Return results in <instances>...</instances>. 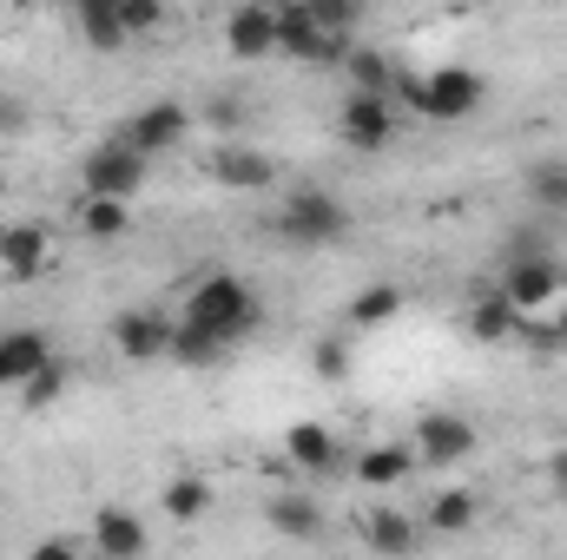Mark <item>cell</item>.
<instances>
[{
  "label": "cell",
  "mask_w": 567,
  "mask_h": 560,
  "mask_svg": "<svg viewBox=\"0 0 567 560\" xmlns=\"http://www.w3.org/2000/svg\"><path fill=\"white\" fill-rule=\"evenodd\" d=\"M310 370H317L323 383H343V376H350V350H343L337 336H323V343H317V356H310Z\"/></svg>",
  "instance_id": "30"
},
{
  "label": "cell",
  "mask_w": 567,
  "mask_h": 560,
  "mask_svg": "<svg viewBox=\"0 0 567 560\" xmlns=\"http://www.w3.org/2000/svg\"><path fill=\"white\" fill-rule=\"evenodd\" d=\"M310 13H317V27H330V33H350L357 20H363V0H303Z\"/></svg>",
  "instance_id": "29"
},
{
  "label": "cell",
  "mask_w": 567,
  "mask_h": 560,
  "mask_svg": "<svg viewBox=\"0 0 567 560\" xmlns=\"http://www.w3.org/2000/svg\"><path fill=\"white\" fill-rule=\"evenodd\" d=\"M93 548H100L106 560L145 554V521L133 515V508H100V515H93Z\"/></svg>",
  "instance_id": "15"
},
{
  "label": "cell",
  "mask_w": 567,
  "mask_h": 560,
  "mask_svg": "<svg viewBox=\"0 0 567 560\" xmlns=\"http://www.w3.org/2000/svg\"><path fill=\"white\" fill-rule=\"evenodd\" d=\"M548 475H555V481L567 488V448H555V455H548Z\"/></svg>",
  "instance_id": "35"
},
{
  "label": "cell",
  "mask_w": 567,
  "mask_h": 560,
  "mask_svg": "<svg viewBox=\"0 0 567 560\" xmlns=\"http://www.w3.org/2000/svg\"><path fill=\"white\" fill-rule=\"evenodd\" d=\"M60 396H66V363H60V356H53V363H40V370L20 383V403H27V409H53Z\"/></svg>",
  "instance_id": "27"
},
{
  "label": "cell",
  "mask_w": 567,
  "mask_h": 560,
  "mask_svg": "<svg viewBox=\"0 0 567 560\" xmlns=\"http://www.w3.org/2000/svg\"><path fill=\"white\" fill-rule=\"evenodd\" d=\"M165 356L172 363H185V370H212V363H225L231 356V343H218L212 330H198V323H172V343H165Z\"/></svg>",
  "instance_id": "16"
},
{
  "label": "cell",
  "mask_w": 567,
  "mask_h": 560,
  "mask_svg": "<svg viewBox=\"0 0 567 560\" xmlns=\"http://www.w3.org/2000/svg\"><path fill=\"white\" fill-rule=\"evenodd\" d=\"M212 178L231 185V191H271L278 185V158H265L258 145H245V139H225L212 152Z\"/></svg>",
  "instance_id": "10"
},
{
  "label": "cell",
  "mask_w": 567,
  "mask_h": 560,
  "mask_svg": "<svg viewBox=\"0 0 567 560\" xmlns=\"http://www.w3.org/2000/svg\"><path fill=\"white\" fill-rule=\"evenodd\" d=\"M370 548H383V554H410V548H416V521L396 515V508H377V515H370Z\"/></svg>",
  "instance_id": "26"
},
{
  "label": "cell",
  "mask_w": 567,
  "mask_h": 560,
  "mask_svg": "<svg viewBox=\"0 0 567 560\" xmlns=\"http://www.w3.org/2000/svg\"><path fill=\"white\" fill-rule=\"evenodd\" d=\"M20 126H27V106H20L13 93H0V139H7V133H20Z\"/></svg>",
  "instance_id": "33"
},
{
  "label": "cell",
  "mask_w": 567,
  "mask_h": 560,
  "mask_svg": "<svg viewBox=\"0 0 567 560\" xmlns=\"http://www.w3.org/2000/svg\"><path fill=\"white\" fill-rule=\"evenodd\" d=\"M33 554H40V560H66V554H73V541H40Z\"/></svg>",
  "instance_id": "34"
},
{
  "label": "cell",
  "mask_w": 567,
  "mask_h": 560,
  "mask_svg": "<svg viewBox=\"0 0 567 560\" xmlns=\"http://www.w3.org/2000/svg\"><path fill=\"white\" fill-rule=\"evenodd\" d=\"M73 13H80V33H86V46H100V53H120V46L133 40L113 0H73Z\"/></svg>",
  "instance_id": "18"
},
{
  "label": "cell",
  "mask_w": 567,
  "mask_h": 560,
  "mask_svg": "<svg viewBox=\"0 0 567 560\" xmlns=\"http://www.w3.org/2000/svg\"><path fill=\"white\" fill-rule=\"evenodd\" d=\"M555 343L567 350V303H561V317H555Z\"/></svg>",
  "instance_id": "36"
},
{
  "label": "cell",
  "mask_w": 567,
  "mask_h": 560,
  "mask_svg": "<svg viewBox=\"0 0 567 560\" xmlns=\"http://www.w3.org/2000/svg\"><path fill=\"white\" fill-rule=\"evenodd\" d=\"M0 191H7V172H0Z\"/></svg>",
  "instance_id": "37"
},
{
  "label": "cell",
  "mask_w": 567,
  "mask_h": 560,
  "mask_svg": "<svg viewBox=\"0 0 567 560\" xmlns=\"http://www.w3.org/2000/svg\"><path fill=\"white\" fill-rule=\"evenodd\" d=\"M410 468H416V442H377V448L357 455V481L363 488H403Z\"/></svg>",
  "instance_id": "12"
},
{
  "label": "cell",
  "mask_w": 567,
  "mask_h": 560,
  "mask_svg": "<svg viewBox=\"0 0 567 560\" xmlns=\"http://www.w3.org/2000/svg\"><path fill=\"white\" fill-rule=\"evenodd\" d=\"M113 343H120L133 363H158V356H165V343H172V323H165V317H152V310H126V317L113 323Z\"/></svg>",
  "instance_id": "14"
},
{
  "label": "cell",
  "mask_w": 567,
  "mask_h": 560,
  "mask_svg": "<svg viewBox=\"0 0 567 560\" xmlns=\"http://www.w3.org/2000/svg\"><path fill=\"white\" fill-rule=\"evenodd\" d=\"M140 185H145V152H133L120 133L106 145H93L86 165H80V198H133Z\"/></svg>",
  "instance_id": "3"
},
{
  "label": "cell",
  "mask_w": 567,
  "mask_h": 560,
  "mask_svg": "<svg viewBox=\"0 0 567 560\" xmlns=\"http://www.w3.org/2000/svg\"><path fill=\"white\" fill-rule=\"evenodd\" d=\"M185 323H198V330H212L218 343H245L258 323H265V303H258V290L245 278H231V271H218V278L192 283V297H185Z\"/></svg>",
  "instance_id": "1"
},
{
  "label": "cell",
  "mask_w": 567,
  "mask_h": 560,
  "mask_svg": "<svg viewBox=\"0 0 567 560\" xmlns=\"http://www.w3.org/2000/svg\"><path fill=\"white\" fill-rule=\"evenodd\" d=\"M343 139L357 152H390L396 145V113H390V93H350L343 113H337Z\"/></svg>",
  "instance_id": "6"
},
{
  "label": "cell",
  "mask_w": 567,
  "mask_h": 560,
  "mask_svg": "<svg viewBox=\"0 0 567 560\" xmlns=\"http://www.w3.org/2000/svg\"><path fill=\"white\" fill-rule=\"evenodd\" d=\"M192 133V113L185 106H172V100H158V106H145V113H133L126 126H120V139L133 145V152H145V158H158V152H172V145Z\"/></svg>",
  "instance_id": "9"
},
{
  "label": "cell",
  "mask_w": 567,
  "mask_h": 560,
  "mask_svg": "<svg viewBox=\"0 0 567 560\" xmlns=\"http://www.w3.org/2000/svg\"><path fill=\"white\" fill-rule=\"evenodd\" d=\"M0 265H7L13 278H33V271L47 265V231H40V225H7V231H0Z\"/></svg>",
  "instance_id": "21"
},
{
  "label": "cell",
  "mask_w": 567,
  "mask_h": 560,
  "mask_svg": "<svg viewBox=\"0 0 567 560\" xmlns=\"http://www.w3.org/2000/svg\"><path fill=\"white\" fill-rule=\"evenodd\" d=\"M416 462H429V468H455V462H468L475 455V422L468 416H449V409H435V416L416 422Z\"/></svg>",
  "instance_id": "7"
},
{
  "label": "cell",
  "mask_w": 567,
  "mask_h": 560,
  "mask_svg": "<svg viewBox=\"0 0 567 560\" xmlns=\"http://www.w3.org/2000/svg\"><path fill=\"white\" fill-rule=\"evenodd\" d=\"M205 120H212V126H218V133H225V139H231V133H238V126H245V106H238V100H225V93H218V100H212V106H205Z\"/></svg>",
  "instance_id": "32"
},
{
  "label": "cell",
  "mask_w": 567,
  "mask_h": 560,
  "mask_svg": "<svg viewBox=\"0 0 567 560\" xmlns=\"http://www.w3.org/2000/svg\"><path fill=\"white\" fill-rule=\"evenodd\" d=\"M343 73H350V93H390V80H396V66L383 53H370V46H350Z\"/></svg>",
  "instance_id": "24"
},
{
  "label": "cell",
  "mask_w": 567,
  "mask_h": 560,
  "mask_svg": "<svg viewBox=\"0 0 567 560\" xmlns=\"http://www.w3.org/2000/svg\"><path fill=\"white\" fill-rule=\"evenodd\" d=\"M561 495H567V488H561Z\"/></svg>",
  "instance_id": "38"
},
{
  "label": "cell",
  "mask_w": 567,
  "mask_h": 560,
  "mask_svg": "<svg viewBox=\"0 0 567 560\" xmlns=\"http://www.w3.org/2000/svg\"><path fill=\"white\" fill-rule=\"evenodd\" d=\"M265 521H271V535H284V541H317L323 535V508L310 495H278L265 508Z\"/></svg>",
  "instance_id": "17"
},
{
  "label": "cell",
  "mask_w": 567,
  "mask_h": 560,
  "mask_svg": "<svg viewBox=\"0 0 567 560\" xmlns=\"http://www.w3.org/2000/svg\"><path fill=\"white\" fill-rule=\"evenodd\" d=\"M528 198L542 211H567V158H548V165L528 172Z\"/></svg>",
  "instance_id": "28"
},
{
  "label": "cell",
  "mask_w": 567,
  "mask_h": 560,
  "mask_svg": "<svg viewBox=\"0 0 567 560\" xmlns=\"http://www.w3.org/2000/svg\"><path fill=\"white\" fill-rule=\"evenodd\" d=\"M158 508H165L172 521H198V515L212 508V488H205L198 475H178V481H165V495H158Z\"/></svg>",
  "instance_id": "25"
},
{
  "label": "cell",
  "mask_w": 567,
  "mask_h": 560,
  "mask_svg": "<svg viewBox=\"0 0 567 560\" xmlns=\"http://www.w3.org/2000/svg\"><path fill=\"white\" fill-rule=\"evenodd\" d=\"M423 521L435 528V535H462V528L475 521V495H468V488H442V495H429Z\"/></svg>",
  "instance_id": "23"
},
{
  "label": "cell",
  "mask_w": 567,
  "mask_h": 560,
  "mask_svg": "<svg viewBox=\"0 0 567 560\" xmlns=\"http://www.w3.org/2000/svg\"><path fill=\"white\" fill-rule=\"evenodd\" d=\"M495 290H502L515 310H548V297H561V265H555L548 251H515Z\"/></svg>",
  "instance_id": "4"
},
{
  "label": "cell",
  "mask_w": 567,
  "mask_h": 560,
  "mask_svg": "<svg viewBox=\"0 0 567 560\" xmlns=\"http://www.w3.org/2000/svg\"><path fill=\"white\" fill-rule=\"evenodd\" d=\"M225 46H231V60H265V53H278V7H265V0L231 7V13H225Z\"/></svg>",
  "instance_id": "8"
},
{
  "label": "cell",
  "mask_w": 567,
  "mask_h": 560,
  "mask_svg": "<svg viewBox=\"0 0 567 560\" xmlns=\"http://www.w3.org/2000/svg\"><path fill=\"white\" fill-rule=\"evenodd\" d=\"M396 317H403V290H396V283H370V290L350 297V323H357V330H383V323H396Z\"/></svg>",
  "instance_id": "22"
},
{
  "label": "cell",
  "mask_w": 567,
  "mask_h": 560,
  "mask_svg": "<svg viewBox=\"0 0 567 560\" xmlns=\"http://www.w3.org/2000/svg\"><path fill=\"white\" fill-rule=\"evenodd\" d=\"M40 363H53V343L40 330H7L0 336V390H20Z\"/></svg>",
  "instance_id": "13"
},
{
  "label": "cell",
  "mask_w": 567,
  "mask_h": 560,
  "mask_svg": "<svg viewBox=\"0 0 567 560\" xmlns=\"http://www.w3.org/2000/svg\"><path fill=\"white\" fill-rule=\"evenodd\" d=\"M271 231H278L284 245H297V251H323V245H337V238L350 231V211H343L330 191L297 185V191L284 198V211L271 218Z\"/></svg>",
  "instance_id": "2"
},
{
  "label": "cell",
  "mask_w": 567,
  "mask_h": 560,
  "mask_svg": "<svg viewBox=\"0 0 567 560\" xmlns=\"http://www.w3.org/2000/svg\"><path fill=\"white\" fill-rule=\"evenodd\" d=\"M515 323H522V310H515L502 290L475 297V310H468V336H475V343H508V336H515Z\"/></svg>",
  "instance_id": "20"
},
{
  "label": "cell",
  "mask_w": 567,
  "mask_h": 560,
  "mask_svg": "<svg viewBox=\"0 0 567 560\" xmlns=\"http://www.w3.org/2000/svg\"><path fill=\"white\" fill-rule=\"evenodd\" d=\"M337 455H343V442H337L323 422H290V428H284V462H297L303 475H330Z\"/></svg>",
  "instance_id": "11"
},
{
  "label": "cell",
  "mask_w": 567,
  "mask_h": 560,
  "mask_svg": "<svg viewBox=\"0 0 567 560\" xmlns=\"http://www.w3.org/2000/svg\"><path fill=\"white\" fill-rule=\"evenodd\" d=\"M158 13H165V0H120V20H126V33H133V40L158 27Z\"/></svg>",
  "instance_id": "31"
},
{
  "label": "cell",
  "mask_w": 567,
  "mask_h": 560,
  "mask_svg": "<svg viewBox=\"0 0 567 560\" xmlns=\"http://www.w3.org/2000/svg\"><path fill=\"white\" fill-rule=\"evenodd\" d=\"M482 73L475 66H435L423 73V113L429 120H468L475 106H482Z\"/></svg>",
  "instance_id": "5"
},
{
  "label": "cell",
  "mask_w": 567,
  "mask_h": 560,
  "mask_svg": "<svg viewBox=\"0 0 567 560\" xmlns=\"http://www.w3.org/2000/svg\"><path fill=\"white\" fill-rule=\"evenodd\" d=\"M133 198H80L73 205V218H80V231L86 238H100V245H113V238H126L133 231V211H126Z\"/></svg>",
  "instance_id": "19"
}]
</instances>
